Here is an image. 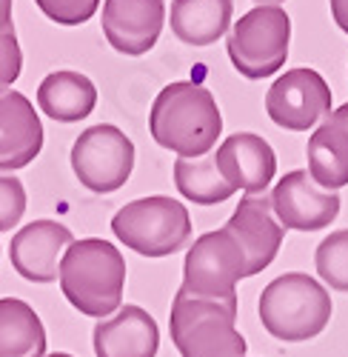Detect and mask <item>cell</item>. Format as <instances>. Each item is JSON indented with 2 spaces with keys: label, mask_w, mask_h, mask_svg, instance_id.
Wrapping results in <instances>:
<instances>
[{
  "label": "cell",
  "mask_w": 348,
  "mask_h": 357,
  "mask_svg": "<svg viewBox=\"0 0 348 357\" xmlns=\"http://www.w3.org/2000/svg\"><path fill=\"white\" fill-rule=\"evenodd\" d=\"M97 357H155L160 349L157 320L140 306H123L95 326Z\"/></svg>",
  "instance_id": "16"
},
{
  "label": "cell",
  "mask_w": 348,
  "mask_h": 357,
  "mask_svg": "<svg viewBox=\"0 0 348 357\" xmlns=\"http://www.w3.org/2000/svg\"><path fill=\"white\" fill-rule=\"evenodd\" d=\"M61 289L86 317H111L120 309L126 286V260L118 246L100 237L74 241L61 260Z\"/></svg>",
  "instance_id": "2"
},
{
  "label": "cell",
  "mask_w": 348,
  "mask_h": 357,
  "mask_svg": "<svg viewBox=\"0 0 348 357\" xmlns=\"http://www.w3.org/2000/svg\"><path fill=\"white\" fill-rule=\"evenodd\" d=\"M340 195L320 189L306 169L283 174L271 192V209L283 229L320 231L340 215Z\"/></svg>",
  "instance_id": "10"
},
{
  "label": "cell",
  "mask_w": 348,
  "mask_h": 357,
  "mask_svg": "<svg viewBox=\"0 0 348 357\" xmlns=\"http://www.w3.org/2000/svg\"><path fill=\"white\" fill-rule=\"evenodd\" d=\"M269 117L288 132H308L329 117L331 112V89L326 77L314 69H288L283 72L266 92Z\"/></svg>",
  "instance_id": "9"
},
{
  "label": "cell",
  "mask_w": 348,
  "mask_h": 357,
  "mask_svg": "<svg viewBox=\"0 0 348 357\" xmlns=\"http://www.w3.org/2000/svg\"><path fill=\"white\" fill-rule=\"evenodd\" d=\"M231 12H235L231 0H174L168 23L180 43L212 46L228 32Z\"/></svg>",
  "instance_id": "18"
},
{
  "label": "cell",
  "mask_w": 348,
  "mask_h": 357,
  "mask_svg": "<svg viewBox=\"0 0 348 357\" xmlns=\"http://www.w3.org/2000/svg\"><path fill=\"white\" fill-rule=\"evenodd\" d=\"M226 229L237 237L248 257V278L269 269L285 237V229L274 218L271 197L266 195H246L237 203V212L228 218Z\"/></svg>",
  "instance_id": "13"
},
{
  "label": "cell",
  "mask_w": 348,
  "mask_h": 357,
  "mask_svg": "<svg viewBox=\"0 0 348 357\" xmlns=\"http://www.w3.org/2000/svg\"><path fill=\"white\" fill-rule=\"evenodd\" d=\"M15 23H12V0H0V35L12 32Z\"/></svg>",
  "instance_id": "27"
},
{
  "label": "cell",
  "mask_w": 348,
  "mask_h": 357,
  "mask_svg": "<svg viewBox=\"0 0 348 357\" xmlns=\"http://www.w3.org/2000/svg\"><path fill=\"white\" fill-rule=\"evenodd\" d=\"M168 329L180 357H246V337L237 332V297L206 301L177 291Z\"/></svg>",
  "instance_id": "4"
},
{
  "label": "cell",
  "mask_w": 348,
  "mask_h": 357,
  "mask_svg": "<svg viewBox=\"0 0 348 357\" xmlns=\"http://www.w3.org/2000/svg\"><path fill=\"white\" fill-rule=\"evenodd\" d=\"M43 149V123L15 89H0V169L15 172L29 166Z\"/></svg>",
  "instance_id": "15"
},
{
  "label": "cell",
  "mask_w": 348,
  "mask_h": 357,
  "mask_svg": "<svg viewBox=\"0 0 348 357\" xmlns=\"http://www.w3.org/2000/svg\"><path fill=\"white\" fill-rule=\"evenodd\" d=\"M217 169L231 189H243L246 195H266L269 183L277 174V158L269 140L251 132H237L220 143L214 152Z\"/></svg>",
  "instance_id": "14"
},
{
  "label": "cell",
  "mask_w": 348,
  "mask_h": 357,
  "mask_svg": "<svg viewBox=\"0 0 348 357\" xmlns=\"http://www.w3.org/2000/svg\"><path fill=\"white\" fill-rule=\"evenodd\" d=\"M149 129L157 146L180 158L197 160L214 149L223 132V114L206 86L177 80L168 83L155 98Z\"/></svg>",
  "instance_id": "1"
},
{
  "label": "cell",
  "mask_w": 348,
  "mask_h": 357,
  "mask_svg": "<svg viewBox=\"0 0 348 357\" xmlns=\"http://www.w3.org/2000/svg\"><path fill=\"white\" fill-rule=\"evenodd\" d=\"M260 323L283 343H306L323 335L331 320V294L303 272L274 278L260 294Z\"/></svg>",
  "instance_id": "3"
},
{
  "label": "cell",
  "mask_w": 348,
  "mask_h": 357,
  "mask_svg": "<svg viewBox=\"0 0 348 357\" xmlns=\"http://www.w3.org/2000/svg\"><path fill=\"white\" fill-rule=\"evenodd\" d=\"M248 278V257L226 226L194 241L183 263L180 291L206 301H235L237 280Z\"/></svg>",
  "instance_id": "6"
},
{
  "label": "cell",
  "mask_w": 348,
  "mask_h": 357,
  "mask_svg": "<svg viewBox=\"0 0 348 357\" xmlns=\"http://www.w3.org/2000/svg\"><path fill=\"white\" fill-rule=\"evenodd\" d=\"M329 3H331V17H334V23L348 35V0H329Z\"/></svg>",
  "instance_id": "26"
},
{
  "label": "cell",
  "mask_w": 348,
  "mask_h": 357,
  "mask_svg": "<svg viewBox=\"0 0 348 357\" xmlns=\"http://www.w3.org/2000/svg\"><path fill=\"white\" fill-rule=\"evenodd\" d=\"M26 212V189L17 177L0 174V231H9L20 223Z\"/></svg>",
  "instance_id": "24"
},
{
  "label": "cell",
  "mask_w": 348,
  "mask_h": 357,
  "mask_svg": "<svg viewBox=\"0 0 348 357\" xmlns=\"http://www.w3.org/2000/svg\"><path fill=\"white\" fill-rule=\"evenodd\" d=\"M38 103L40 112L52 121L61 123H77L89 117L97 106V89L95 83L80 72H52L38 86Z\"/></svg>",
  "instance_id": "17"
},
{
  "label": "cell",
  "mask_w": 348,
  "mask_h": 357,
  "mask_svg": "<svg viewBox=\"0 0 348 357\" xmlns=\"http://www.w3.org/2000/svg\"><path fill=\"white\" fill-rule=\"evenodd\" d=\"M74 237L66 226L54 220H35L12 237V266L15 272L32 283H52L61 278V260Z\"/></svg>",
  "instance_id": "11"
},
{
  "label": "cell",
  "mask_w": 348,
  "mask_h": 357,
  "mask_svg": "<svg viewBox=\"0 0 348 357\" xmlns=\"http://www.w3.org/2000/svg\"><path fill=\"white\" fill-rule=\"evenodd\" d=\"M20 69H23V52L12 29V32L0 35V89L12 86L20 77Z\"/></svg>",
  "instance_id": "25"
},
{
  "label": "cell",
  "mask_w": 348,
  "mask_h": 357,
  "mask_svg": "<svg viewBox=\"0 0 348 357\" xmlns=\"http://www.w3.org/2000/svg\"><path fill=\"white\" fill-rule=\"evenodd\" d=\"M0 357H46V329L20 297L0 301Z\"/></svg>",
  "instance_id": "20"
},
{
  "label": "cell",
  "mask_w": 348,
  "mask_h": 357,
  "mask_svg": "<svg viewBox=\"0 0 348 357\" xmlns=\"http://www.w3.org/2000/svg\"><path fill=\"white\" fill-rule=\"evenodd\" d=\"M72 169L89 192H118L132 177L134 143L111 123L89 126L72 146Z\"/></svg>",
  "instance_id": "8"
},
{
  "label": "cell",
  "mask_w": 348,
  "mask_h": 357,
  "mask_svg": "<svg viewBox=\"0 0 348 357\" xmlns=\"http://www.w3.org/2000/svg\"><path fill=\"white\" fill-rule=\"evenodd\" d=\"M166 20L163 0H106L103 3V35L114 52L140 57L146 54Z\"/></svg>",
  "instance_id": "12"
},
{
  "label": "cell",
  "mask_w": 348,
  "mask_h": 357,
  "mask_svg": "<svg viewBox=\"0 0 348 357\" xmlns=\"http://www.w3.org/2000/svg\"><path fill=\"white\" fill-rule=\"evenodd\" d=\"M292 17L280 6H257L246 12L228 38V57L248 80H263L285 66Z\"/></svg>",
  "instance_id": "7"
},
{
  "label": "cell",
  "mask_w": 348,
  "mask_h": 357,
  "mask_svg": "<svg viewBox=\"0 0 348 357\" xmlns=\"http://www.w3.org/2000/svg\"><path fill=\"white\" fill-rule=\"evenodd\" d=\"M331 117H334V121H337V123H340V126L348 132V103H342L337 112H331Z\"/></svg>",
  "instance_id": "28"
},
{
  "label": "cell",
  "mask_w": 348,
  "mask_h": 357,
  "mask_svg": "<svg viewBox=\"0 0 348 357\" xmlns=\"http://www.w3.org/2000/svg\"><path fill=\"white\" fill-rule=\"evenodd\" d=\"M46 357H74V354H66V351H54V354H46Z\"/></svg>",
  "instance_id": "30"
},
{
  "label": "cell",
  "mask_w": 348,
  "mask_h": 357,
  "mask_svg": "<svg viewBox=\"0 0 348 357\" xmlns=\"http://www.w3.org/2000/svg\"><path fill=\"white\" fill-rule=\"evenodd\" d=\"M114 237L137 255L146 257H168L180 252L191 237L189 209L174 197H140L126 203L111 218Z\"/></svg>",
  "instance_id": "5"
},
{
  "label": "cell",
  "mask_w": 348,
  "mask_h": 357,
  "mask_svg": "<svg viewBox=\"0 0 348 357\" xmlns=\"http://www.w3.org/2000/svg\"><path fill=\"white\" fill-rule=\"evenodd\" d=\"M308 174L326 192L348 186V132L331 114L308 137Z\"/></svg>",
  "instance_id": "19"
},
{
  "label": "cell",
  "mask_w": 348,
  "mask_h": 357,
  "mask_svg": "<svg viewBox=\"0 0 348 357\" xmlns=\"http://www.w3.org/2000/svg\"><path fill=\"white\" fill-rule=\"evenodd\" d=\"M254 3H269V6H274V3H283V0H254Z\"/></svg>",
  "instance_id": "29"
},
{
  "label": "cell",
  "mask_w": 348,
  "mask_h": 357,
  "mask_svg": "<svg viewBox=\"0 0 348 357\" xmlns=\"http://www.w3.org/2000/svg\"><path fill=\"white\" fill-rule=\"evenodd\" d=\"M174 186H177V192L186 200L200 203V206L226 203L235 195V189H231L226 183V177L220 174L214 155L197 158V160L177 158V163H174Z\"/></svg>",
  "instance_id": "21"
},
{
  "label": "cell",
  "mask_w": 348,
  "mask_h": 357,
  "mask_svg": "<svg viewBox=\"0 0 348 357\" xmlns=\"http://www.w3.org/2000/svg\"><path fill=\"white\" fill-rule=\"evenodd\" d=\"M38 9L61 26H80L86 20H92L97 12L100 0H35Z\"/></svg>",
  "instance_id": "23"
},
{
  "label": "cell",
  "mask_w": 348,
  "mask_h": 357,
  "mask_svg": "<svg viewBox=\"0 0 348 357\" xmlns=\"http://www.w3.org/2000/svg\"><path fill=\"white\" fill-rule=\"evenodd\" d=\"M314 263H317V275L329 283V289L348 294V229L331 231L317 246Z\"/></svg>",
  "instance_id": "22"
}]
</instances>
